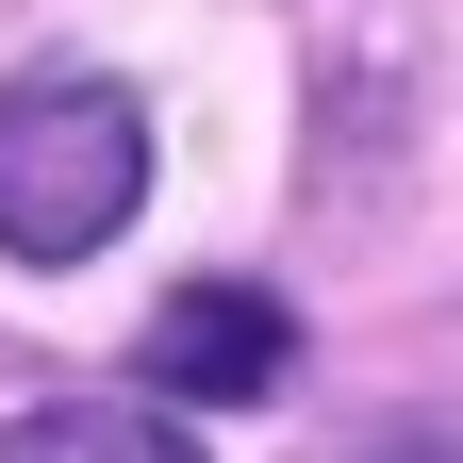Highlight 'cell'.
I'll return each mask as SVG.
<instances>
[{"instance_id":"6da1fadb","label":"cell","mask_w":463,"mask_h":463,"mask_svg":"<svg viewBox=\"0 0 463 463\" xmlns=\"http://www.w3.org/2000/svg\"><path fill=\"white\" fill-rule=\"evenodd\" d=\"M149 215V116L99 67H33L0 83V249L17 265H83Z\"/></svg>"},{"instance_id":"7a4b0ae2","label":"cell","mask_w":463,"mask_h":463,"mask_svg":"<svg viewBox=\"0 0 463 463\" xmlns=\"http://www.w3.org/2000/svg\"><path fill=\"white\" fill-rule=\"evenodd\" d=\"M298 381V315L281 298H249V281H183L149 331H133V397H165V414H249V397H281Z\"/></svg>"},{"instance_id":"3957f363","label":"cell","mask_w":463,"mask_h":463,"mask_svg":"<svg viewBox=\"0 0 463 463\" xmlns=\"http://www.w3.org/2000/svg\"><path fill=\"white\" fill-rule=\"evenodd\" d=\"M0 463H199V430L165 397H50V414L0 430Z\"/></svg>"},{"instance_id":"277c9868","label":"cell","mask_w":463,"mask_h":463,"mask_svg":"<svg viewBox=\"0 0 463 463\" xmlns=\"http://www.w3.org/2000/svg\"><path fill=\"white\" fill-rule=\"evenodd\" d=\"M347 463H463V430H381V447H347Z\"/></svg>"}]
</instances>
